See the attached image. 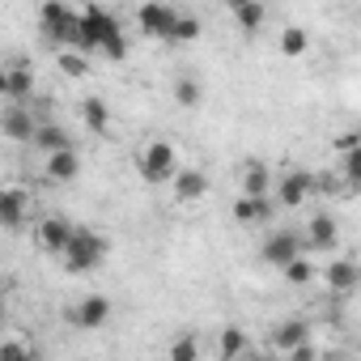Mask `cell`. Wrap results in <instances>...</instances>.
I'll return each instance as SVG.
<instances>
[{
    "label": "cell",
    "instance_id": "obj_1",
    "mask_svg": "<svg viewBox=\"0 0 361 361\" xmlns=\"http://www.w3.org/2000/svg\"><path fill=\"white\" fill-rule=\"evenodd\" d=\"M106 251H111V243L94 226H73V238H68L60 259H64L68 276H90V272H98L106 264Z\"/></svg>",
    "mask_w": 361,
    "mask_h": 361
},
{
    "label": "cell",
    "instance_id": "obj_2",
    "mask_svg": "<svg viewBox=\"0 0 361 361\" xmlns=\"http://www.w3.org/2000/svg\"><path fill=\"white\" fill-rule=\"evenodd\" d=\"M115 30H123V26H119V18H115L111 9H102V5H81V13H77V30H73V47L90 56V51H98L102 39L115 35Z\"/></svg>",
    "mask_w": 361,
    "mask_h": 361
},
{
    "label": "cell",
    "instance_id": "obj_3",
    "mask_svg": "<svg viewBox=\"0 0 361 361\" xmlns=\"http://www.w3.org/2000/svg\"><path fill=\"white\" fill-rule=\"evenodd\" d=\"M178 170V149L170 140H149L140 153H136V174L145 178L149 188H161L170 183V174Z\"/></svg>",
    "mask_w": 361,
    "mask_h": 361
},
{
    "label": "cell",
    "instance_id": "obj_4",
    "mask_svg": "<svg viewBox=\"0 0 361 361\" xmlns=\"http://www.w3.org/2000/svg\"><path fill=\"white\" fill-rule=\"evenodd\" d=\"M39 30L47 43L64 47L73 43V30H77V9L68 5V0H43V9H39Z\"/></svg>",
    "mask_w": 361,
    "mask_h": 361
},
{
    "label": "cell",
    "instance_id": "obj_5",
    "mask_svg": "<svg viewBox=\"0 0 361 361\" xmlns=\"http://www.w3.org/2000/svg\"><path fill=\"white\" fill-rule=\"evenodd\" d=\"M310 196H314V174L310 170H289V174H281V183H272L276 209H302Z\"/></svg>",
    "mask_w": 361,
    "mask_h": 361
},
{
    "label": "cell",
    "instance_id": "obj_6",
    "mask_svg": "<svg viewBox=\"0 0 361 361\" xmlns=\"http://www.w3.org/2000/svg\"><path fill=\"white\" fill-rule=\"evenodd\" d=\"M30 217V192L18 188V183H5L0 188V230L5 234H18Z\"/></svg>",
    "mask_w": 361,
    "mask_h": 361
},
{
    "label": "cell",
    "instance_id": "obj_7",
    "mask_svg": "<svg viewBox=\"0 0 361 361\" xmlns=\"http://www.w3.org/2000/svg\"><path fill=\"white\" fill-rule=\"evenodd\" d=\"M174 9L170 5H161V0H145V5L136 9V26H140V35L145 39H161V43H170V30H174Z\"/></svg>",
    "mask_w": 361,
    "mask_h": 361
},
{
    "label": "cell",
    "instance_id": "obj_8",
    "mask_svg": "<svg viewBox=\"0 0 361 361\" xmlns=\"http://www.w3.org/2000/svg\"><path fill=\"white\" fill-rule=\"evenodd\" d=\"M306 247H302V234H293V230H272L264 243H259V259L268 264V268H281V264H289L293 255H302Z\"/></svg>",
    "mask_w": 361,
    "mask_h": 361
},
{
    "label": "cell",
    "instance_id": "obj_9",
    "mask_svg": "<svg viewBox=\"0 0 361 361\" xmlns=\"http://www.w3.org/2000/svg\"><path fill=\"white\" fill-rule=\"evenodd\" d=\"M35 123H39V115L26 102H9L5 111H0V136L13 140V145H26L35 136Z\"/></svg>",
    "mask_w": 361,
    "mask_h": 361
},
{
    "label": "cell",
    "instance_id": "obj_10",
    "mask_svg": "<svg viewBox=\"0 0 361 361\" xmlns=\"http://www.w3.org/2000/svg\"><path fill=\"white\" fill-rule=\"evenodd\" d=\"M170 188H174V200L178 204H196V200L209 196V174L200 166H178L170 174Z\"/></svg>",
    "mask_w": 361,
    "mask_h": 361
},
{
    "label": "cell",
    "instance_id": "obj_11",
    "mask_svg": "<svg viewBox=\"0 0 361 361\" xmlns=\"http://www.w3.org/2000/svg\"><path fill=\"white\" fill-rule=\"evenodd\" d=\"M68 238H73V221L68 217H43L39 226H35V243H39V251H47V255H64V247H68Z\"/></svg>",
    "mask_w": 361,
    "mask_h": 361
},
{
    "label": "cell",
    "instance_id": "obj_12",
    "mask_svg": "<svg viewBox=\"0 0 361 361\" xmlns=\"http://www.w3.org/2000/svg\"><path fill=\"white\" fill-rule=\"evenodd\" d=\"M73 327L77 331H98V327H106V319H111V302L102 298V293H85L77 306H73Z\"/></svg>",
    "mask_w": 361,
    "mask_h": 361
},
{
    "label": "cell",
    "instance_id": "obj_13",
    "mask_svg": "<svg viewBox=\"0 0 361 361\" xmlns=\"http://www.w3.org/2000/svg\"><path fill=\"white\" fill-rule=\"evenodd\" d=\"M336 243H340V221L327 217V213H314V217L306 221L302 247H306V251H336Z\"/></svg>",
    "mask_w": 361,
    "mask_h": 361
},
{
    "label": "cell",
    "instance_id": "obj_14",
    "mask_svg": "<svg viewBox=\"0 0 361 361\" xmlns=\"http://www.w3.org/2000/svg\"><path fill=\"white\" fill-rule=\"evenodd\" d=\"M323 285H327V293L348 298V293H357V285H361V268H357L353 259H331V264L323 268Z\"/></svg>",
    "mask_w": 361,
    "mask_h": 361
},
{
    "label": "cell",
    "instance_id": "obj_15",
    "mask_svg": "<svg viewBox=\"0 0 361 361\" xmlns=\"http://www.w3.org/2000/svg\"><path fill=\"white\" fill-rule=\"evenodd\" d=\"M272 213H276L272 192L268 196H238V204H234V221H243V226H264V221H272Z\"/></svg>",
    "mask_w": 361,
    "mask_h": 361
},
{
    "label": "cell",
    "instance_id": "obj_16",
    "mask_svg": "<svg viewBox=\"0 0 361 361\" xmlns=\"http://www.w3.org/2000/svg\"><path fill=\"white\" fill-rule=\"evenodd\" d=\"M43 157H47V178L51 183H73V178L81 174V157H77L73 145H64L56 153H43Z\"/></svg>",
    "mask_w": 361,
    "mask_h": 361
},
{
    "label": "cell",
    "instance_id": "obj_17",
    "mask_svg": "<svg viewBox=\"0 0 361 361\" xmlns=\"http://www.w3.org/2000/svg\"><path fill=\"white\" fill-rule=\"evenodd\" d=\"M226 5H230V13H234V22H238L243 35H259V30H264L268 9L259 5V0H226Z\"/></svg>",
    "mask_w": 361,
    "mask_h": 361
},
{
    "label": "cell",
    "instance_id": "obj_18",
    "mask_svg": "<svg viewBox=\"0 0 361 361\" xmlns=\"http://www.w3.org/2000/svg\"><path fill=\"white\" fill-rule=\"evenodd\" d=\"M302 340H310V323L306 319H285V323L272 327V348L281 357H289V348H298Z\"/></svg>",
    "mask_w": 361,
    "mask_h": 361
},
{
    "label": "cell",
    "instance_id": "obj_19",
    "mask_svg": "<svg viewBox=\"0 0 361 361\" xmlns=\"http://www.w3.org/2000/svg\"><path fill=\"white\" fill-rule=\"evenodd\" d=\"M5 77H9V102H30V94H35V68L26 64V60H18V64H9L5 68Z\"/></svg>",
    "mask_w": 361,
    "mask_h": 361
},
{
    "label": "cell",
    "instance_id": "obj_20",
    "mask_svg": "<svg viewBox=\"0 0 361 361\" xmlns=\"http://www.w3.org/2000/svg\"><path fill=\"white\" fill-rule=\"evenodd\" d=\"M30 145H35V149H43V153H56V149H64V145H73V140H68V132H64L56 119H39V123H35Z\"/></svg>",
    "mask_w": 361,
    "mask_h": 361
},
{
    "label": "cell",
    "instance_id": "obj_21",
    "mask_svg": "<svg viewBox=\"0 0 361 361\" xmlns=\"http://www.w3.org/2000/svg\"><path fill=\"white\" fill-rule=\"evenodd\" d=\"M238 192H243V196H268V192H272V174H268V166H264V161H255V157L247 161Z\"/></svg>",
    "mask_w": 361,
    "mask_h": 361
},
{
    "label": "cell",
    "instance_id": "obj_22",
    "mask_svg": "<svg viewBox=\"0 0 361 361\" xmlns=\"http://www.w3.org/2000/svg\"><path fill=\"white\" fill-rule=\"evenodd\" d=\"M56 68H60L68 81H85V77H90V56L77 51V47H73V51H60V56H56Z\"/></svg>",
    "mask_w": 361,
    "mask_h": 361
},
{
    "label": "cell",
    "instance_id": "obj_23",
    "mask_svg": "<svg viewBox=\"0 0 361 361\" xmlns=\"http://www.w3.org/2000/svg\"><path fill=\"white\" fill-rule=\"evenodd\" d=\"M81 119H85V128H90V132H98V136L111 128V111H106V102H102V98H85V102H81Z\"/></svg>",
    "mask_w": 361,
    "mask_h": 361
},
{
    "label": "cell",
    "instance_id": "obj_24",
    "mask_svg": "<svg viewBox=\"0 0 361 361\" xmlns=\"http://www.w3.org/2000/svg\"><path fill=\"white\" fill-rule=\"evenodd\" d=\"M243 353H247V336H243V327H221V336H217V357L234 361V357H243Z\"/></svg>",
    "mask_w": 361,
    "mask_h": 361
},
{
    "label": "cell",
    "instance_id": "obj_25",
    "mask_svg": "<svg viewBox=\"0 0 361 361\" xmlns=\"http://www.w3.org/2000/svg\"><path fill=\"white\" fill-rule=\"evenodd\" d=\"M200 35H204V26H200L196 13H178L174 18V30H170V43H196Z\"/></svg>",
    "mask_w": 361,
    "mask_h": 361
},
{
    "label": "cell",
    "instance_id": "obj_26",
    "mask_svg": "<svg viewBox=\"0 0 361 361\" xmlns=\"http://www.w3.org/2000/svg\"><path fill=\"white\" fill-rule=\"evenodd\" d=\"M281 276H285L289 285H310V281H314V264H310L306 251H302V255H293L289 264H281Z\"/></svg>",
    "mask_w": 361,
    "mask_h": 361
},
{
    "label": "cell",
    "instance_id": "obj_27",
    "mask_svg": "<svg viewBox=\"0 0 361 361\" xmlns=\"http://www.w3.org/2000/svg\"><path fill=\"white\" fill-rule=\"evenodd\" d=\"M200 98H204L200 81H192V77H178V81H174V102L183 106V111H196V106H200Z\"/></svg>",
    "mask_w": 361,
    "mask_h": 361
},
{
    "label": "cell",
    "instance_id": "obj_28",
    "mask_svg": "<svg viewBox=\"0 0 361 361\" xmlns=\"http://www.w3.org/2000/svg\"><path fill=\"white\" fill-rule=\"evenodd\" d=\"M306 47H310V35L302 26H285L281 30V56H306Z\"/></svg>",
    "mask_w": 361,
    "mask_h": 361
},
{
    "label": "cell",
    "instance_id": "obj_29",
    "mask_svg": "<svg viewBox=\"0 0 361 361\" xmlns=\"http://www.w3.org/2000/svg\"><path fill=\"white\" fill-rule=\"evenodd\" d=\"M340 157H344V174H340V178H344V192L353 196V192L361 188V145L348 149V153H340Z\"/></svg>",
    "mask_w": 361,
    "mask_h": 361
},
{
    "label": "cell",
    "instance_id": "obj_30",
    "mask_svg": "<svg viewBox=\"0 0 361 361\" xmlns=\"http://www.w3.org/2000/svg\"><path fill=\"white\" fill-rule=\"evenodd\" d=\"M196 357H200V340H196L192 331L174 336V344H170V361H196Z\"/></svg>",
    "mask_w": 361,
    "mask_h": 361
},
{
    "label": "cell",
    "instance_id": "obj_31",
    "mask_svg": "<svg viewBox=\"0 0 361 361\" xmlns=\"http://www.w3.org/2000/svg\"><path fill=\"white\" fill-rule=\"evenodd\" d=\"M314 196H348L340 174H314Z\"/></svg>",
    "mask_w": 361,
    "mask_h": 361
},
{
    "label": "cell",
    "instance_id": "obj_32",
    "mask_svg": "<svg viewBox=\"0 0 361 361\" xmlns=\"http://www.w3.org/2000/svg\"><path fill=\"white\" fill-rule=\"evenodd\" d=\"M98 51H102L106 60H123V56H128V39H123V30H115V35H106Z\"/></svg>",
    "mask_w": 361,
    "mask_h": 361
},
{
    "label": "cell",
    "instance_id": "obj_33",
    "mask_svg": "<svg viewBox=\"0 0 361 361\" xmlns=\"http://www.w3.org/2000/svg\"><path fill=\"white\" fill-rule=\"evenodd\" d=\"M26 357H35V348L26 340H5L0 344V361H26Z\"/></svg>",
    "mask_w": 361,
    "mask_h": 361
},
{
    "label": "cell",
    "instance_id": "obj_34",
    "mask_svg": "<svg viewBox=\"0 0 361 361\" xmlns=\"http://www.w3.org/2000/svg\"><path fill=\"white\" fill-rule=\"evenodd\" d=\"M357 145H361V140H357V132H344V136L336 140V149H340V153H348V149H357Z\"/></svg>",
    "mask_w": 361,
    "mask_h": 361
},
{
    "label": "cell",
    "instance_id": "obj_35",
    "mask_svg": "<svg viewBox=\"0 0 361 361\" xmlns=\"http://www.w3.org/2000/svg\"><path fill=\"white\" fill-rule=\"evenodd\" d=\"M9 94V77H5V68H0V98Z\"/></svg>",
    "mask_w": 361,
    "mask_h": 361
},
{
    "label": "cell",
    "instance_id": "obj_36",
    "mask_svg": "<svg viewBox=\"0 0 361 361\" xmlns=\"http://www.w3.org/2000/svg\"><path fill=\"white\" fill-rule=\"evenodd\" d=\"M0 323H5V298H0Z\"/></svg>",
    "mask_w": 361,
    "mask_h": 361
},
{
    "label": "cell",
    "instance_id": "obj_37",
    "mask_svg": "<svg viewBox=\"0 0 361 361\" xmlns=\"http://www.w3.org/2000/svg\"><path fill=\"white\" fill-rule=\"evenodd\" d=\"M77 5H94V0H77Z\"/></svg>",
    "mask_w": 361,
    "mask_h": 361
}]
</instances>
